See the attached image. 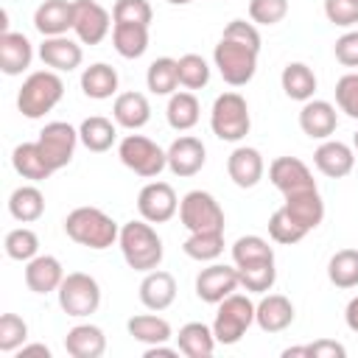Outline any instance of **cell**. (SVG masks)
<instances>
[{
	"label": "cell",
	"mask_w": 358,
	"mask_h": 358,
	"mask_svg": "<svg viewBox=\"0 0 358 358\" xmlns=\"http://www.w3.org/2000/svg\"><path fill=\"white\" fill-rule=\"evenodd\" d=\"M241 285L238 277V266H224V263H210L207 268L199 271L196 277V296L201 302L218 305L221 299H227L229 294H235Z\"/></svg>",
	"instance_id": "obj_12"
},
{
	"label": "cell",
	"mask_w": 358,
	"mask_h": 358,
	"mask_svg": "<svg viewBox=\"0 0 358 358\" xmlns=\"http://www.w3.org/2000/svg\"><path fill=\"white\" fill-rule=\"evenodd\" d=\"M308 347H310V358H344V355H347L344 344L330 341V338L313 341V344H308Z\"/></svg>",
	"instance_id": "obj_52"
},
{
	"label": "cell",
	"mask_w": 358,
	"mask_h": 358,
	"mask_svg": "<svg viewBox=\"0 0 358 358\" xmlns=\"http://www.w3.org/2000/svg\"><path fill=\"white\" fill-rule=\"evenodd\" d=\"M56 294H59L62 310L67 316H76V319L95 313L98 305H101V285H98L95 277H90L84 271L64 274V280H62V285H59Z\"/></svg>",
	"instance_id": "obj_9"
},
{
	"label": "cell",
	"mask_w": 358,
	"mask_h": 358,
	"mask_svg": "<svg viewBox=\"0 0 358 358\" xmlns=\"http://www.w3.org/2000/svg\"><path fill=\"white\" fill-rule=\"evenodd\" d=\"M120 252L123 260L129 263V268L134 271H154L162 263V238L157 235V229L151 227V221H129L120 227Z\"/></svg>",
	"instance_id": "obj_1"
},
{
	"label": "cell",
	"mask_w": 358,
	"mask_h": 358,
	"mask_svg": "<svg viewBox=\"0 0 358 358\" xmlns=\"http://www.w3.org/2000/svg\"><path fill=\"white\" fill-rule=\"evenodd\" d=\"M199 115H201V106H199V98L193 92H173L171 95L168 109H165V117H168L171 129L187 131L199 123Z\"/></svg>",
	"instance_id": "obj_35"
},
{
	"label": "cell",
	"mask_w": 358,
	"mask_h": 358,
	"mask_svg": "<svg viewBox=\"0 0 358 358\" xmlns=\"http://www.w3.org/2000/svg\"><path fill=\"white\" fill-rule=\"evenodd\" d=\"M257 48L241 42V39H232V36H221L215 50H213V62L221 73V78L229 84V87H243L255 78V70H257Z\"/></svg>",
	"instance_id": "obj_4"
},
{
	"label": "cell",
	"mask_w": 358,
	"mask_h": 358,
	"mask_svg": "<svg viewBox=\"0 0 358 358\" xmlns=\"http://www.w3.org/2000/svg\"><path fill=\"white\" fill-rule=\"evenodd\" d=\"M168 168L173 176H196L201 168H204V159H207V151H204V143L199 137H176L171 145H168Z\"/></svg>",
	"instance_id": "obj_15"
},
{
	"label": "cell",
	"mask_w": 358,
	"mask_h": 358,
	"mask_svg": "<svg viewBox=\"0 0 358 358\" xmlns=\"http://www.w3.org/2000/svg\"><path fill=\"white\" fill-rule=\"evenodd\" d=\"M268 235H271V241L274 243H296V241H302L305 235H308V229L305 227H299L291 215H288V210L285 207H280V210H274L271 213V218H268Z\"/></svg>",
	"instance_id": "obj_44"
},
{
	"label": "cell",
	"mask_w": 358,
	"mask_h": 358,
	"mask_svg": "<svg viewBox=\"0 0 358 358\" xmlns=\"http://www.w3.org/2000/svg\"><path fill=\"white\" fill-rule=\"evenodd\" d=\"M34 48L25 34L17 31H3L0 34V70L6 76H20L22 70L31 67Z\"/></svg>",
	"instance_id": "obj_23"
},
{
	"label": "cell",
	"mask_w": 358,
	"mask_h": 358,
	"mask_svg": "<svg viewBox=\"0 0 358 358\" xmlns=\"http://www.w3.org/2000/svg\"><path fill=\"white\" fill-rule=\"evenodd\" d=\"M179 221L187 232H224V210L207 190H190L182 196Z\"/></svg>",
	"instance_id": "obj_8"
},
{
	"label": "cell",
	"mask_w": 358,
	"mask_h": 358,
	"mask_svg": "<svg viewBox=\"0 0 358 358\" xmlns=\"http://www.w3.org/2000/svg\"><path fill=\"white\" fill-rule=\"evenodd\" d=\"M268 179H271V185H274L282 196H291V193L316 187L310 168H308L302 159H296V157H277V159L268 165Z\"/></svg>",
	"instance_id": "obj_14"
},
{
	"label": "cell",
	"mask_w": 358,
	"mask_h": 358,
	"mask_svg": "<svg viewBox=\"0 0 358 358\" xmlns=\"http://www.w3.org/2000/svg\"><path fill=\"white\" fill-rule=\"evenodd\" d=\"M344 322H347V327H350L352 333H358V296H352V299L347 302V310H344Z\"/></svg>",
	"instance_id": "obj_53"
},
{
	"label": "cell",
	"mask_w": 358,
	"mask_h": 358,
	"mask_svg": "<svg viewBox=\"0 0 358 358\" xmlns=\"http://www.w3.org/2000/svg\"><path fill=\"white\" fill-rule=\"evenodd\" d=\"M336 103L344 115L358 120V73H347L336 81Z\"/></svg>",
	"instance_id": "obj_48"
},
{
	"label": "cell",
	"mask_w": 358,
	"mask_h": 358,
	"mask_svg": "<svg viewBox=\"0 0 358 358\" xmlns=\"http://www.w3.org/2000/svg\"><path fill=\"white\" fill-rule=\"evenodd\" d=\"M126 330H129V336H131L134 341H143V344H148V347H151V344H165V341L173 336L168 319L154 316V313H137V316H131V319L126 322Z\"/></svg>",
	"instance_id": "obj_33"
},
{
	"label": "cell",
	"mask_w": 358,
	"mask_h": 358,
	"mask_svg": "<svg viewBox=\"0 0 358 358\" xmlns=\"http://www.w3.org/2000/svg\"><path fill=\"white\" fill-rule=\"evenodd\" d=\"M352 148H355V154H358V131L352 134Z\"/></svg>",
	"instance_id": "obj_57"
},
{
	"label": "cell",
	"mask_w": 358,
	"mask_h": 358,
	"mask_svg": "<svg viewBox=\"0 0 358 358\" xmlns=\"http://www.w3.org/2000/svg\"><path fill=\"white\" fill-rule=\"evenodd\" d=\"M327 277L336 288H355L358 285V249H341L327 263Z\"/></svg>",
	"instance_id": "obj_38"
},
{
	"label": "cell",
	"mask_w": 358,
	"mask_h": 358,
	"mask_svg": "<svg viewBox=\"0 0 358 358\" xmlns=\"http://www.w3.org/2000/svg\"><path fill=\"white\" fill-rule=\"evenodd\" d=\"M179 67V84L185 90H201L210 81V64L199 56V53H185L176 59Z\"/></svg>",
	"instance_id": "obj_41"
},
{
	"label": "cell",
	"mask_w": 358,
	"mask_h": 358,
	"mask_svg": "<svg viewBox=\"0 0 358 358\" xmlns=\"http://www.w3.org/2000/svg\"><path fill=\"white\" fill-rule=\"evenodd\" d=\"M157 355H179V347H165V344H151L145 350V358H157Z\"/></svg>",
	"instance_id": "obj_55"
},
{
	"label": "cell",
	"mask_w": 358,
	"mask_h": 358,
	"mask_svg": "<svg viewBox=\"0 0 358 358\" xmlns=\"http://www.w3.org/2000/svg\"><path fill=\"white\" fill-rule=\"evenodd\" d=\"M221 36L241 39V42H246V45H252V48H257V50H260V34H257L255 22H246V20H232V22H227V28H224V34H221Z\"/></svg>",
	"instance_id": "obj_51"
},
{
	"label": "cell",
	"mask_w": 358,
	"mask_h": 358,
	"mask_svg": "<svg viewBox=\"0 0 358 358\" xmlns=\"http://www.w3.org/2000/svg\"><path fill=\"white\" fill-rule=\"evenodd\" d=\"M280 84H282V92L291 98V101H310L313 92H316V73L305 64V62H291L282 67V76H280Z\"/></svg>",
	"instance_id": "obj_31"
},
{
	"label": "cell",
	"mask_w": 358,
	"mask_h": 358,
	"mask_svg": "<svg viewBox=\"0 0 358 358\" xmlns=\"http://www.w3.org/2000/svg\"><path fill=\"white\" fill-rule=\"evenodd\" d=\"M6 255L11 257V260H20V263H28L31 257H36L39 255V238H36V232L34 229H28V227H17V229H11L8 235H6Z\"/></svg>",
	"instance_id": "obj_42"
},
{
	"label": "cell",
	"mask_w": 358,
	"mask_h": 358,
	"mask_svg": "<svg viewBox=\"0 0 358 358\" xmlns=\"http://www.w3.org/2000/svg\"><path fill=\"white\" fill-rule=\"evenodd\" d=\"M39 59L56 73H70L81 64L84 53L81 45L70 36H45V42L39 45Z\"/></svg>",
	"instance_id": "obj_17"
},
{
	"label": "cell",
	"mask_w": 358,
	"mask_h": 358,
	"mask_svg": "<svg viewBox=\"0 0 358 358\" xmlns=\"http://www.w3.org/2000/svg\"><path fill=\"white\" fill-rule=\"evenodd\" d=\"M78 137H81L84 148L101 154V151H109V148H112V143H115V137H117V129H115V123H112L109 117L92 115V117H87V120L78 126Z\"/></svg>",
	"instance_id": "obj_36"
},
{
	"label": "cell",
	"mask_w": 358,
	"mask_h": 358,
	"mask_svg": "<svg viewBox=\"0 0 358 358\" xmlns=\"http://www.w3.org/2000/svg\"><path fill=\"white\" fill-rule=\"evenodd\" d=\"M232 260H235V266L257 263V260H274V249L260 235H243L232 243Z\"/></svg>",
	"instance_id": "obj_43"
},
{
	"label": "cell",
	"mask_w": 358,
	"mask_h": 358,
	"mask_svg": "<svg viewBox=\"0 0 358 358\" xmlns=\"http://www.w3.org/2000/svg\"><path fill=\"white\" fill-rule=\"evenodd\" d=\"M288 14V0H249V20L257 25H277Z\"/></svg>",
	"instance_id": "obj_47"
},
{
	"label": "cell",
	"mask_w": 358,
	"mask_h": 358,
	"mask_svg": "<svg viewBox=\"0 0 358 358\" xmlns=\"http://www.w3.org/2000/svg\"><path fill=\"white\" fill-rule=\"evenodd\" d=\"M282 207H285V210H288V215H291L299 227H305L308 232H310V229H316V227L322 224V218H324V201H322V196H319V190H316V187L285 196Z\"/></svg>",
	"instance_id": "obj_25"
},
{
	"label": "cell",
	"mask_w": 358,
	"mask_h": 358,
	"mask_svg": "<svg viewBox=\"0 0 358 358\" xmlns=\"http://www.w3.org/2000/svg\"><path fill=\"white\" fill-rule=\"evenodd\" d=\"M338 126V115L336 106L330 101H305L299 109V129L310 137V140H327Z\"/></svg>",
	"instance_id": "obj_16"
},
{
	"label": "cell",
	"mask_w": 358,
	"mask_h": 358,
	"mask_svg": "<svg viewBox=\"0 0 358 358\" xmlns=\"http://www.w3.org/2000/svg\"><path fill=\"white\" fill-rule=\"evenodd\" d=\"M176 299V280L173 274L168 271H145L143 282H140V302L148 308V310H165L171 308Z\"/></svg>",
	"instance_id": "obj_24"
},
{
	"label": "cell",
	"mask_w": 358,
	"mask_h": 358,
	"mask_svg": "<svg viewBox=\"0 0 358 358\" xmlns=\"http://www.w3.org/2000/svg\"><path fill=\"white\" fill-rule=\"evenodd\" d=\"M238 277H241V285L252 294H266L271 291L274 280H277V268H274V260H257V263H243L238 266Z\"/></svg>",
	"instance_id": "obj_40"
},
{
	"label": "cell",
	"mask_w": 358,
	"mask_h": 358,
	"mask_svg": "<svg viewBox=\"0 0 358 358\" xmlns=\"http://www.w3.org/2000/svg\"><path fill=\"white\" fill-rule=\"evenodd\" d=\"M145 84L154 95H173V90L179 87V67H176V59L171 56H159L148 64V73H145Z\"/></svg>",
	"instance_id": "obj_37"
},
{
	"label": "cell",
	"mask_w": 358,
	"mask_h": 358,
	"mask_svg": "<svg viewBox=\"0 0 358 358\" xmlns=\"http://www.w3.org/2000/svg\"><path fill=\"white\" fill-rule=\"evenodd\" d=\"M34 28L42 36H64L73 28V0H45L34 11Z\"/></svg>",
	"instance_id": "obj_21"
},
{
	"label": "cell",
	"mask_w": 358,
	"mask_h": 358,
	"mask_svg": "<svg viewBox=\"0 0 358 358\" xmlns=\"http://www.w3.org/2000/svg\"><path fill=\"white\" fill-rule=\"evenodd\" d=\"M81 90L92 101H106L117 92V70L106 62H95L81 73Z\"/></svg>",
	"instance_id": "obj_29"
},
{
	"label": "cell",
	"mask_w": 358,
	"mask_h": 358,
	"mask_svg": "<svg viewBox=\"0 0 358 358\" xmlns=\"http://www.w3.org/2000/svg\"><path fill=\"white\" fill-rule=\"evenodd\" d=\"M333 50L344 67H358V31H347L344 36H338Z\"/></svg>",
	"instance_id": "obj_50"
},
{
	"label": "cell",
	"mask_w": 358,
	"mask_h": 358,
	"mask_svg": "<svg viewBox=\"0 0 358 358\" xmlns=\"http://www.w3.org/2000/svg\"><path fill=\"white\" fill-rule=\"evenodd\" d=\"M64 280V268L53 255H36L25 263V285L34 294H50L59 291Z\"/></svg>",
	"instance_id": "obj_22"
},
{
	"label": "cell",
	"mask_w": 358,
	"mask_h": 358,
	"mask_svg": "<svg viewBox=\"0 0 358 358\" xmlns=\"http://www.w3.org/2000/svg\"><path fill=\"white\" fill-rule=\"evenodd\" d=\"M64 350L73 358H101L106 352V336L98 324H76L64 336Z\"/></svg>",
	"instance_id": "obj_26"
},
{
	"label": "cell",
	"mask_w": 358,
	"mask_h": 358,
	"mask_svg": "<svg viewBox=\"0 0 358 358\" xmlns=\"http://www.w3.org/2000/svg\"><path fill=\"white\" fill-rule=\"evenodd\" d=\"M185 255L199 263H213L224 252V232H190V238L182 243Z\"/></svg>",
	"instance_id": "obj_39"
},
{
	"label": "cell",
	"mask_w": 358,
	"mask_h": 358,
	"mask_svg": "<svg viewBox=\"0 0 358 358\" xmlns=\"http://www.w3.org/2000/svg\"><path fill=\"white\" fill-rule=\"evenodd\" d=\"M137 210H140V218L151 224H165L179 210L176 190L168 182H148L137 196Z\"/></svg>",
	"instance_id": "obj_13"
},
{
	"label": "cell",
	"mask_w": 358,
	"mask_h": 358,
	"mask_svg": "<svg viewBox=\"0 0 358 358\" xmlns=\"http://www.w3.org/2000/svg\"><path fill=\"white\" fill-rule=\"evenodd\" d=\"M255 322L263 333H282L294 322V305L282 294H266L255 305Z\"/></svg>",
	"instance_id": "obj_20"
},
{
	"label": "cell",
	"mask_w": 358,
	"mask_h": 358,
	"mask_svg": "<svg viewBox=\"0 0 358 358\" xmlns=\"http://www.w3.org/2000/svg\"><path fill=\"white\" fill-rule=\"evenodd\" d=\"M313 165H316L324 176L341 179V176H347V173L352 171V165H355V151H352L347 143L327 137V140L313 151Z\"/></svg>",
	"instance_id": "obj_18"
},
{
	"label": "cell",
	"mask_w": 358,
	"mask_h": 358,
	"mask_svg": "<svg viewBox=\"0 0 358 358\" xmlns=\"http://www.w3.org/2000/svg\"><path fill=\"white\" fill-rule=\"evenodd\" d=\"M64 232L70 241L87 249H109L120 238V227L98 207H76L64 218Z\"/></svg>",
	"instance_id": "obj_2"
},
{
	"label": "cell",
	"mask_w": 358,
	"mask_h": 358,
	"mask_svg": "<svg viewBox=\"0 0 358 358\" xmlns=\"http://www.w3.org/2000/svg\"><path fill=\"white\" fill-rule=\"evenodd\" d=\"M78 140H81V137H78V131H76L70 123L53 120V123H48V126L39 131V140H36V143H39V148H42L48 165H50L53 171H62V168L73 159Z\"/></svg>",
	"instance_id": "obj_10"
},
{
	"label": "cell",
	"mask_w": 358,
	"mask_h": 358,
	"mask_svg": "<svg viewBox=\"0 0 358 358\" xmlns=\"http://www.w3.org/2000/svg\"><path fill=\"white\" fill-rule=\"evenodd\" d=\"M20 358H28V355H42V358H50V350L45 344H22L20 350Z\"/></svg>",
	"instance_id": "obj_54"
},
{
	"label": "cell",
	"mask_w": 358,
	"mask_h": 358,
	"mask_svg": "<svg viewBox=\"0 0 358 358\" xmlns=\"http://www.w3.org/2000/svg\"><path fill=\"white\" fill-rule=\"evenodd\" d=\"M252 117H249V106L246 98L238 92H224L213 101V112H210V129L218 140L227 143H238L249 134Z\"/></svg>",
	"instance_id": "obj_5"
},
{
	"label": "cell",
	"mask_w": 358,
	"mask_h": 358,
	"mask_svg": "<svg viewBox=\"0 0 358 358\" xmlns=\"http://www.w3.org/2000/svg\"><path fill=\"white\" fill-rule=\"evenodd\" d=\"M11 165L22 179H31V182H42L53 173V168L48 165L39 143H20L11 154Z\"/></svg>",
	"instance_id": "obj_30"
},
{
	"label": "cell",
	"mask_w": 358,
	"mask_h": 358,
	"mask_svg": "<svg viewBox=\"0 0 358 358\" xmlns=\"http://www.w3.org/2000/svg\"><path fill=\"white\" fill-rule=\"evenodd\" d=\"M112 45L123 59H140L148 50V25L115 22L112 25Z\"/></svg>",
	"instance_id": "obj_32"
},
{
	"label": "cell",
	"mask_w": 358,
	"mask_h": 358,
	"mask_svg": "<svg viewBox=\"0 0 358 358\" xmlns=\"http://www.w3.org/2000/svg\"><path fill=\"white\" fill-rule=\"evenodd\" d=\"M28 338V324L17 313H3L0 316V350L3 352H17Z\"/></svg>",
	"instance_id": "obj_45"
},
{
	"label": "cell",
	"mask_w": 358,
	"mask_h": 358,
	"mask_svg": "<svg viewBox=\"0 0 358 358\" xmlns=\"http://www.w3.org/2000/svg\"><path fill=\"white\" fill-rule=\"evenodd\" d=\"M112 117L117 126L137 131L151 120V103L143 92H120L112 103Z\"/></svg>",
	"instance_id": "obj_27"
},
{
	"label": "cell",
	"mask_w": 358,
	"mask_h": 358,
	"mask_svg": "<svg viewBox=\"0 0 358 358\" xmlns=\"http://www.w3.org/2000/svg\"><path fill=\"white\" fill-rule=\"evenodd\" d=\"M215 333L204 322H187L176 336V347L187 358H210L215 352Z\"/></svg>",
	"instance_id": "obj_28"
},
{
	"label": "cell",
	"mask_w": 358,
	"mask_h": 358,
	"mask_svg": "<svg viewBox=\"0 0 358 358\" xmlns=\"http://www.w3.org/2000/svg\"><path fill=\"white\" fill-rule=\"evenodd\" d=\"M252 322H255L252 299L243 294H229L227 299L218 302V310H215V322H213L215 341L218 344H238Z\"/></svg>",
	"instance_id": "obj_6"
},
{
	"label": "cell",
	"mask_w": 358,
	"mask_h": 358,
	"mask_svg": "<svg viewBox=\"0 0 358 358\" xmlns=\"http://www.w3.org/2000/svg\"><path fill=\"white\" fill-rule=\"evenodd\" d=\"M117 157L129 171L143 179H154L162 173V168H168V154L143 134H126L117 145Z\"/></svg>",
	"instance_id": "obj_7"
},
{
	"label": "cell",
	"mask_w": 358,
	"mask_h": 358,
	"mask_svg": "<svg viewBox=\"0 0 358 358\" xmlns=\"http://www.w3.org/2000/svg\"><path fill=\"white\" fill-rule=\"evenodd\" d=\"M8 213L20 221V224H31L36 218H42L45 213V196L39 187L34 185H22L8 196Z\"/></svg>",
	"instance_id": "obj_34"
},
{
	"label": "cell",
	"mask_w": 358,
	"mask_h": 358,
	"mask_svg": "<svg viewBox=\"0 0 358 358\" xmlns=\"http://www.w3.org/2000/svg\"><path fill=\"white\" fill-rule=\"evenodd\" d=\"M115 22L109 20V11L95 0H73V31L81 45H98L106 39L109 28Z\"/></svg>",
	"instance_id": "obj_11"
},
{
	"label": "cell",
	"mask_w": 358,
	"mask_h": 358,
	"mask_svg": "<svg viewBox=\"0 0 358 358\" xmlns=\"http://www.w3.org/2000/svg\"><path fill=\"white\" fill-rule=\"evenodd\" d=\"M324 17L333 25L350 28L358 22V0H324Z\"/></svg>",
	"instance_id": "obj_49"
},
{
	"label": "cell",
	"mask_w": 358,
	"mask_h": 358,
	"mask_svg": "<svg viewBox=\"0 0 358 358\" xmlns=\"http://www.w3.org/2000/svg\"><path fill=\"white\" fill-rule=\"evenodd\" d=\"M62 95H64V81L56 76V70H36L20 87V92H17V109L25 117L36 120V117L48 115L62 101Z\"/></svg>",
	"instance_id": "obj_3"
},
{
	"label": "cell",
	"mask_w": 358,
	"mask_h": 358,
	"mask_svg": "<svg viewBox=\"0 0 358 358\" xmlns=\"http://www.w3.org/2000/svg\"><path fill=\"white\" fill-rule=\"evenodd\" d=\"M263 171H266V165H263V157H260V151L257 148H252V145H238L232 154H229V159H227V173H229V179L238 185V187H255L260 179H263Z\"/></svg>",
	"instance_id": "obj_19"
},
{
	"label": "cell",
	"mask_w": 358,
	"mask_h": 358,
	"mask_svg": "<svg viewBox=\"0 0 358 358\" xmlns=\"http://www.w3.org/2000/svg\"><path fill=\"white\" fill-rule=\"evenodd\" d=\"M165 3H171V6H187V3H193V0H165Z\"/></svg>",
	"instance_id": "obj_56"
},
{
	"label": "cell",
	"mask_w": 358,
	"mask_h": 358,
	"mask_svg": "<svg viewBox=\"0 0 358 358\" xmlns=\"http://www.w3.org/2000/svg\"><path fill=\"white\" fill-rule=\"evenodd\" d=\"M151 3L148 0H115L112 20L115 22H131V25H151Z\"/></svg>",
	"instance_id": "obj_46"
}]
</instances>
